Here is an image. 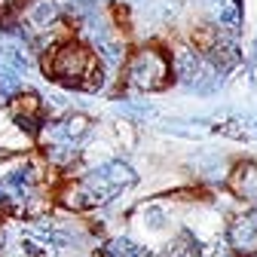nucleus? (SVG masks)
Masks as SVG:
<instances>
[{
	"label": "nucleus",
	"mask_w": 257,
	"mask_h": 257,
	"mask_svg": "<svg viewBox=\"0 0 257 257\" xmlns=\"http://www.w3.org/2000/svg\"><path fill=\"white\" fill-rule=\"evenodd\" d=\"M138 181L135 169L122 163V159H110V163L92 169L89 175H83L80 181L68 184L61 193V202L74 208V211H86V208H98L107 205L110 199H116L125 187H132Z\"/></svg>",
	"instance_id": "f257e3e1"
},
{
	"label": "nucleus",
	"mask_w": 257,
	"mask_h": 257,
	"mask_svg": "<svg viewBox=\"0 0 257 257\" xmlns=\"http://www.w3.org/2000/svg\"><path fill=\"white\" fill-rule=\"evenodd\" d=\"M46 71L61 86L83 89V92H98L104 86V64L92 52V46L77 40H61L46 55Z\"/></svg>",
	"instance_id": "f03ea898"
},
{
	"label": "nucleus",
	"mask_w": 257,
	"mask_h": 257,
	"mask_svg": "<svg viewBox=\"0 0 257 257\" xmlns=\"http://www.w3.org/2000/svg\"><path fill=\"white\" fill-rule=\"evenodd\" d=\"M172 80V58L159 46H141L125 58V86L132 92H159Z\"/></svg>",
	"instance_id": "7ed1b4c3"
},
{
	"label": "nucleus",
	"mask_w": 257,
	"mask_h": 257,
	"mask_svg": "<svg viewBox=\"0 0 257 257\" xmlns=\"http://www.w3.org/2000/svg\"><path fill=\"white\" fill-rule=\"evenodd\" d=\"M10 113H13L16 125L22 128L28 138L40 135V128H43V101H40V95H34V92H19L16 98L10 101Z\"/></svg>",
	"instance_id": "20e7f679"
},
{
	"label": "nucleus",
	"mask_w": 257,
	"mask_h": 257,
	"mask_svg": "<svg viewBox=\"0 0 257 257\" xmlns=\"http://www.w3.org/2000/svg\"><path fill=\"white\" fill-rule=\"evenodd\" d=\"M227 242H230L233 254H239V257L257 254V220H254V211L239 214V217H233V220H230Z\"/></svg>",
	"instance_id": "39448f33"
},
{
	"label": "nucleus",
	"mask_w": 257,
	"mask_h": 257,
	"mask_svg": "<svg viewBox=\"0 0 257 257\" xmlns=\"http://www.w3.org/2000/svg\"><path fill=\"white\" fill-rule=\"evenodd\" d=\"M230 187L239 193L242 199L257 202V163H242V166H236V172L230 175Z\"/></svg>",
	"instance_id": "423d86ee"
},
{
	"label": "nucleus",
	"mask_w": 257,
	"mask_h": 257,
	"mask_svg": "<svg viewBox=\"0 0 257 257\" xmlns=\"http://www.w3.org/2000/svg\"><path fill=\"white\" fill-rule=\"evenodd\" d=\"M214 25L223 34H233L242 25V10L236 0H214Z\"/></svg>",
	"instance_id": "0eeeda50"
},
{
	"label": "nucleus",
	"mask_w": 257,
	"mask_h": 257,
	"mask_svg": "<svg viewBox=\"0 0 257 257\" xmlns=\"http://www.w3.org/2000/svg\"><path fill=\"white\" fill-rule=\"evenodd\" d=\"M101 257H150L138 242H132V239H125V236H116V239H110V242H104V251H101Z\"/></svg>",
	"instance_id": "6e6552de"
},
{
	"label": "nucleus",
	"mask_w": 257,
	"mask_h": 257,
	"mask_svg": "<svg viewBox=\"0 0 257 257\" xmlns=\"http://www.w3.org/2000/svg\"><path fill=\"white\" fill-rule=\"evenodd\" d=\"M28 22L34 25V28H52L55 22H58V7L52 4V0H37L34 7L28 10Z\"/></svg>",
	"instance_id": "1a4fd4ad"
},
{
	"label": "nucleus",
	"mask_w": 257,
	"mask_h": 257,
	"mask_svg": "<svg viewBox=\"0 0 257 257\" xmlns=\"http://www.w3.org/2000/svg\"><path fill=\"white\" fill-rule=\"evenodd\" d=\"M25 0H0V16H10L13 10H19Z\"/></svg>",
	"instance_id": "9d476101"
},
{
	"label": "nucleus",
	"mask_w": 257,
	"mask_h": 257,
	"mask_svg": "<svg viewBox=\"0 0 257 257\" xmlns=\"http://www.w3.org/2000/svg\"><path fill=\"white\" fill-rule=\"evenodd\" d=\"M254 220H257V211H254Z\"/></svg>",
	"instance_id": "9b49d317"
},
{
	"label": "nucleus",
	"mask_w": 257,
	"mask_h": 257,
	"mask_svg": "<svg viewBox=\"0 0 257 257\" xmlns=\"http://www.w3.org/2000/svg\"><path fill=\"white\" fill-rule=\"evenodd\" d=\"M0 242H4V236H0Z\"/></svg>",
	"instance_id": "f8f14e48"
}]
</instances>
